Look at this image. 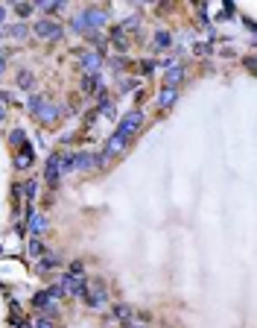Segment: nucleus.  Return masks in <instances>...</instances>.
Returning <instances> with one entry per match:
<instances>
[{
    "instance_id": "f257e3e1",
    "label": "nucleus",
    "mask_w": 257,
    "mask_h": 328,
    "mask_svg": "<svg viewBox=\"0 0 257 328\" xmlns=\"http://www.w3.org/2000/svg\"><path fill=\"white\" fill-rule=\"evenodd\" d=\"M32 33L41 35V38H50V41H62V24L59 21H53V18H41V21H35V27H32Z\"/></svg>"
},
{
    "instance_id": "f03ea898",
    "label": "nucleus",
    "mask_w": 257,
    "mask_h": 328,
    "mask_svg": "<svg viewBox=\"0 0 257 328\" xmlns=\"http://www.w3.org/2000/svg\"><path fill=\"white\" fill-rule=\"evenodd\" d=\"M76 59H79V67H82L85 76H94L102 67V56L96 50H76Z\"/></svg>"
},
{
    "instance_id": "7ed1b4c3",
    "label": "nucleus",
    "mask_w": 257,
    "mask_h": 328,
    "mask_svg": "<svg viewBox=\"0 0 257 328\" xmlns=\"http://www.w3.org/2000/svg\"><path fill=\"white\" fill-rule=\"evenodd\" d=\"M85 302H88V308H105V302H108V287L102 284V281H88V293H85Z\"/></svg>"
},
{
    "instance_id": "20e7f679",
    "label": "nucleus",
    "mask_w": 257,
    "mask_h": 328,
    "mask_svg": "<svg viewBox=\"0 0 257 328\" xmlns=\"http://www.w3.org/2000/svg\"><path fill=\"white\" fill-rule=\"evenodd\" d=\"M140 123H143V111H140V109H131L126 117L120 120V126H117V135H123V138H131L134 132L140 129Z\"/></svg>"
},
{
    "instance_id": "39448f33",
    "label": "nucleus",
    "mask_w": 257,
    "mask_h": 328,
    "mask_svg": "<svg viewBox=\"0 0 257 328\" xmlns=\"http://www.w3.org/2000/svg\"><path fill=\"white\" fill-rule=\"evenodd\" d=\"M44 179L50 188H59V182H62V156L59 153H50L47 167H44Z\"/></svg>"
},
{
    "instance_id": "423d86ee",
    "label": "nucleus",
    "mask_w": 257,
    "mask_h": 328,
    "mask_svg": "<svg viewBox=\"0 0 257 328\" xmlns=\"http://www.w3.org/2000/svg\"><path fill=\"white\" fill-rule=\"evenodd\" d=\"M126 147H128V138H123V135H117V132H114V135H111V141H108V144L102 147V153H99L102 164H105V162H111L114 156H120V153H123Z\"/></svg>"
},
{
    "instance_id": "0eeeda50",
    "label": "nucleus",
    "mask_w": 257,
    "mask_h": 328,
    "mask_svg": "<svg viewBox=\"0 0 257 328\" xmlns=\"http://www.w3.org/2000/svg\"><path fill=\"white\" fill-rule=\"evenodd\" d=\"M82 18H85V30H102L105 27V21H108V15H105V9H96V6H88V9H82Z\"/></svg>"
},
{
    "instance_id": "6e6552de",
    "label": "nucleus",
    "mask_w": 257,
    "mask_h": 328,
    "mask_svg": "<svg viewBox=\"0 0 257 328\" xmlns=\"http://www.w3.org/2000/svg\"><path fill=\"white\" fill-rule=\"evenodd\" d=\"M59 284L64 287L67 296H76V299H85V293H88V281H85L82 275H76V278H73V275H64Z\"/></svg>"
},
{
    "instance_id": "1a4fd4ad",
    "label": "nucleus",
    "mask_w": 257,
    "mask_h": 328,
    "mask_svg": "<svg viewBox=\"0 0 257 328\" xmlns=\"http://www.w3.org/2000/svg\"><path fill=\"white\" fill-rule=\"evenodd\" d=\"M187 79V70L181 65H170L167 67V73H164V88H178L181 82Z\"/></svg>"
},
{
    "instance_id": "9d476101",
    "label": "nucleus",
    "mask_w": 257,
    "mask_h": 328,
    "mask_svg": "<svg viewBox=\"0 0 257 328\" xmlns=\"http://www.w3.org/2000/svg\"><path fill=\"white\" fill-rule=\"evenodd\" d=\"M59 114H62V109H59L56 103H44V106L38 109V114H35V117L47 126V123H56V120H59Z\"/></svg>"
},
{
    "instance_id": "9b49d317",
    "label": "nucleus",
    "mask_w": 257,
    "mask_h": 328,
    "mask_svg": "<svg viewBox=\"0 0 257 328\" xmlns=\"http://www.w3.org/2000/svg\"><path fill=\"white\" fill-rule=\"evenodd\" d=\"M32 308H38V311H44V317H47V311H50V314L56 311V302L50 299V293H47V290H38V293L32 296Z\"/></svg>"
},
{
    "instance_id": "f8f14e48",
    "label": "nucleus",
    "mask_w": 257,
    "mask_h": 328,
    "mask_svg": "<svg viewBox=\"0 0 257 328\" xmlns=\"http://www.w3.org/2000/svg\"><path fill=\"white\" fill-rule=\"evenodd\" d=\"M27 223H30V234H32V237H38V234H44V231H47V217H44V214H38V211L32 214Z\"/></svg>"
},
{
    "instance_id": "ddd939ff",
    "label": "nucleus",
    "mask_w": 257,
    "mask_h": 328,
    "mask_svg": "<svg viewBox=\"0 0 257 328\" xmlns=\"http://www.w3.org/2000/svg\"><path fill=\"white\" fill-rule=\"evenodd\" d=\"M32 159H35L32 147H30V144H24V153H18V156H15V167H18V170H30Z\"/></svg>"
},
{
    "instance_id": "4468645a",
    "label": "nucleus",
    "mask_w": 257,
    "mask_h": 328,
    "mask_svg": "<svg viewBox=\"0 0 257 328\" xmlns=\"http://www.w3.org/2000/svg\"><path fill=\"white\" fill-rule=\"evenodd\" d=\"M111 44H114V50H117V53H126V50H128V38H126V33H123L120 27H114V30H111Z\"/></svg>"
},
{
    "instance_id": "2eb2a0df",
    "label": "nucleus",
    "mask_w": 257,
    "mask_h": 328,
    "mask_svg": "<svg viewBox=\"0 0 257 328\" xmlns=\"http://www.w3.org/2000/svg\"><path fill=\"white\" fill-rule=\"evenodd\" d=\"M152 47H155V50H167V47H172V35L167 33V30H158V33L152 35Z\"/></svg>"
},
{
    "instance_id": "dca6fc26",
    "label": "nucleus",
    "mask_w": 257,
    "mask_h": 328,
    "mask_svg": "<svg viewBox=\"0 0 257 328\" xmlns=\"http://www.w3.org/2000/svg\"><path fill=\"white\" fill-rule=\"evenodd\" d=\"M175 100H178V88H164L158 97V106L161 109H170V106H175Z\"/></svg>"
},
{
    "instance_id": "f3484780",
    "label": "nucleus",
    "mask_w": 257,
    "mask_h": 328,
    "mask_svg": "<svg viewBox=\"0 0 257 328\" xmlns=\"http://www.w3.org/2000/svg\"><path fill=\"white\" fill-rule=\"evenodd\" d=\"M111 317H114V320H123V323H128V320L134 317V311H131L128 305H114V308H111Z\"/></svg>"
},
{
    "instance_id": "a211bd4d",
    "label": "nucleus",
    "mask_w": 257,
    "mask_h": 328,
    "mask_svg": "<svg viewBox=\"0 0 257 328\" xmlns=\"http://www.w3.org/2000/svg\"><path fill=\"white\" fill-rule=\"evenodd\" d=\"M44 103H47V94H41V91H38V94H32V97L27 100V111H32V114H38V109H41Z\"/></svg>"
},
{
    "instance_id": "6ab92c4d",
    "label": "nucleus",
    "mask_w": 257,
    "mask_h": 328,
    "mask_svg": "<svg viewBox=\"0 0 257 328\" xmlns=\"http://www.w3.org/2000/svg\"><path fill=\"white\" fill-rule=\"evenodd\" d=\"M137 27H140V18H137V15H131V18H126V21L120 24L123 33H137Z\"/></svg>"
},
{
    "instance_id": "aec40b11",
    "label": "nucleus",
    "mask_w": 257,
    "mask_h": 328,
    "mask_svg": "<svg viewBox=\"0 0 257 328\" xmlns=\"http://www.w3.org/2000/svg\"><path fill=\"white\" fill-rule=\"evenodd\" d=\"M70 30H73V33H79V35H85V18H82V12H76V15H73Z\"/></svg>"
},
{
    "instance_id": "412c9836",
    "label": "nucleus",
    "mask_w": 257,
    "mask_h": 328,
    "mask_svg": "<svg viewBox=\"0 0 257 328\" xmlns=\"http://www.w3.org/2000/svg\"><path fill=\"white\" fill-rule=\"evenodd\" d=\"M9 141H12V147H24V144H27V132L24 129H12Z\"/></svg>"
},
{
    "instance_id": "4be33fe9",
    "label": "nucleus",
    "mask_w": 257,
    "mask_h": 328,
    "mask_svg": "<svg viewBox=\"0 0 257 328\" xmlns=\"http://www.w3.org/2000/svg\"><path fill=\"white\" fill-rule=\"evenodd\" d=\"M18 85H21V88H32V85H35V76H32L30 70H21V73H18Z\"/></svg>"
},
{
    "instance_id": "5701e85b",
    "label": "nucleus",
    "mask_w": 257,
    "mask_h": 328,
    "mask_svg": "<svg viewBox=\"0 0 257 328\" xmlns=\"http://www.w3.org/2000/svg\"><path fill=\"white\" fill-rule=\"evenodd\" d=\"M9 35H12V38H27V24H24V21H21V24H12V27H9Z\"/></svg>"
},
{
    "instance_id": "b1692460",
    "label": "nucleus",
    "mask_w": 257,
    "mask_h": 328,
    "mask_svg": "<svg viewBox=\"0 0 257 328\" xmlns=\"http://www.w3.org/2000/svg\"><path fill=\"white\" fill-rule=\"evenodd\" d=\"M41 9L47 15H59V12H64V3H41Z\"/></svg>"
},
{
    "instance_id": "393cba45",
    "label": "nucleus",
    "mask_w": 257,
    "mask_h": 328,
    "mask_svg": "<svg viewBox=\"0 0 257 328\" xmlns=\"http://www.w3.org/2000/svg\"><path fill=\"white\" fill-rule=\"evenodd\" d=\"M56 267H59V258H56V255H47L44 261L38 264V270H56Z\"/></svg>"
},
{
    "instance_id": "a878e982",
    "label": "nucleus",
    "mask_w": 257,
    "mask_h": 328,
    "mask_svg": "<svg viewBox=\"0 0 257 328\" xmlns=\"http://www.w3.org/2000/svg\"><path fill=\"white\" fill-rule=\"evenodd\" d=\"M47 293H50V299H53V302H56V299H62V296H67L62 284H50V287H47Z\"/></svg>"
},
{
    "instance_id": "bb28decb",
    "label": "nucleus",
    "mask_w": 257,
    "mask_h": 328,
    "mask_svg": "<svg viewBox=\"0 0 257 328\" xmlns=\"http://www.w3.org/2000/svg\"><path fill=\"white\" fill-rule=\"evenodd\" d=\"M27 252H30V255H44V246H41V240H30V243H27Z\"/></svg>"
},
{
    "instance_id": "cd10ccee",
    "label": "nucleus",
    "mask_w": 257,
    "mask_h": 328,
    "mask_svg": "<svg viewBox=\"0 0 257 328\" xmlns=\"http://www.w3.org/2000/svg\"><path fill=\"white\" fill-rule=\"evenodd\" d=\"M21 191L27 194V199H35V194H38V185H35V182H27V185H21Z\"/></svg>"
},
{
    "instance_id": "c85d7f7f",
    "label": "nucleus",
    "mask_w": 257,
    "mask_h": 328,
    "mask_svg": "<svg viewBox=\"0 0 257 328\" xmlns=\"http://www.w3.org/2000/svg\"><path fill=\"white\" fill-rule=\"evenodd\" d=\"M15 12H18L21 18H30V15H32V6H30V3H15Z\"/></svg>"
},
{
    "instance_id": "c756f323",
    "label": "nucleus",
    "mask_w": 257,
    "mask_h": 328,
    "mask_svg": "<svg viewBox=\"0 0 257 328\" xmlns=\"http://www.w3.org/2000/svg\"><path fill=\"white\" fill-rule=\"evenodd\" d=\"M82 273H85V267H82V261H73L70 267H67V275H73V278H76V275H82Z\"/></svg>"
},
{
    "instance_id": "7c9ffc66",
    "label": "nucleus",
    "mask_w": 257,
    "mask_h": 328,
    "mask_svg": "<svg viewBox=\"0 0 257 328\" xmlns=\"http://www.w3.org/2000/svg\"><path fill=\"white\" fill-rule=\"evenodd\" d=\"M193 53H196V56H211V53H214V47H211V44H196V47H193Z\"/></svg>"
},
{
    "instance_id": "2f4dec72",
    "label": "nucleus",
    "mask_w": 257,
    "mask_h": 328,
    "mask_svg": "<svg viewBox=\"0 0 257 328\" xmlns=\"http://www.w3.org/2000/svg\"><path fill=\"white\" fill-rule=\"evenodd\" d=\"M32 328H56V323H53L50 317H38V320H35V326H32Z\"/></svg>"
},
{
    "instance_id": "473e14b6",
    "label": "nucleus",
    "mask_w": 257,
    "mask_h": 328,
    "mask_svg": "<svg viewBox=\"0 0 257 328\" xmlns=\"http://www.w3.org/2000/svg\"><path fill=\"white\" fill-rule=\"evenodd\" d=\"M152 70H155V62H152V59L140 62V73H143V76H146V73H152Z\"/></svg>"
},
{
    "instance_id": "72a5a7b5",
    "label": "nucleus",
    "mask_w": 257,
    "mask_h": 328,
    "mask_svg": "<svg viewBox=\"0 0 257 328\" xmlns=\"http://www.w3.org/2000/svg\"><path fill=\"white\" fill-rule=\"evenodd\" d=\"M243 65H246L249 70H252V73H255V56H246V59H243Z\"/></svg>"
},
{
    "instance_id": "f704fd0d",
    "label": "nucleus",
    "mask_w": 257,
    "mask_h": 328,
    "mask_svg": "<svg viewBox=\"0 0 257 328\" xmlns=\"http://www.w3.org/2000/svg\"><path fill=\"white\" fill-rule=\"evenodd\" d=\"M6 24V6H0V27Z\"/></svg>"
},
{
    "instance_id": "c9c22d12",
    "label": "nucleus",
    "mask_w": 257,
    "mask_h": 328,
    "mask_svg": "<svg viewBox=\"0 0 257 328\" xmlns=\"http://www.w3.org/2000/svg\"><path fill=\"white\" fill-rule=\"evenodd\" d=\"M0 103H12V97H9L6 91H0Z\"/></svg>"
},
{
    "instance_id": "e433bc0d",
    "label": "nucleus",
    "mask_w": 257,
    "mask_h": 328,
    "mask_svg": "<svg viewBox=\"0 0 257 328\" xmlns=\"http://www.w3.org/2000/svg\"><path fill=\"white\" fill-rule=\"evenodd\" d=\"M3 70H6V56L0 53V73H3Z\"/></svg>"
},
{
    "instance_id": "4c0bfd02",
    "label": "nucleus",
    "mask_w": 257,
    "mask_h": 328,
    "mask_svg": "<svg viewBox=\"0 0 257 328\" xmlns=\"http://www.w3.org/2000/svg\"><path fill=\"white\" fill-rule=\"evenodd\" d=\"M3 117H6V109H3V106H0V123H3Z\"/></svg>"
},
{
    "instance_id": "58836bf2",
    "label": "nucleus",
    "mask_w": 257,
    "mask_h": 328,
    "mask_svg": "<svg viewBox=\"0 0 257 328\" xmlns=\"http://www.w3.org/2000/svg\"><path fill=\"white\" fill-rule=\"evenodd\" d=\"M126 328H143V326H140V323H128Z\"/></svg>"
},
{
    "instance_id": "ea45409f",
    "label": "nucleus",
    "mask_w": 257,
    "mask_h": 328,
    "mask_svg": "<svg viewBox=\"0 0 257 328\" xmlns=\"http://www.w3.org/2000/svg\"><path fill=\"white\" fill-rule=\"evenodd\" d=\"M0 38H3V33H0Z\"/></svg>"
}]
</instances>
